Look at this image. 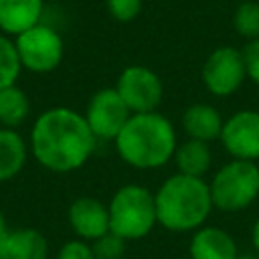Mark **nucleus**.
<instances>
[{"label": "nucleus", "instance_id": "6e6552de", "mask_svg": "<svg viewBox=\"0 0 259 259\" xmlns=\"http://www.w3.org/2000/svg\"><path fill=\"white\" fill-rule=\"evenodd\" d=\"M115 89L132 113L158 111L164 99V83L160 75L146 65L125 67L115 81Z\"/></svg>", "mask_w": 259, "mask_h": 259}, {"label": "nucleus", "instance_id": "2eb2a0df", "mask_svg": "<svg viewBox=\"0 0 259 259\" xmlns=\"http://www.w3.org/2000/svg\"><path fill=\"white\" fill-rule=\"evenodd\" d=\"M42 8V0H0V30L6 36L22 34L40 22Z\"/></svg>", "mask_w": 259, "mask_h": 259}, {"label": "nucleus", "instance_id": "423d86ee", "mask_svg": "<svg viewBox=\"0 0 259 259\" xmlns=\"http://www.w3.org/2000/svg\"><path fill=\"white\" fill-rule=\"evenodd\" d=\"M16 53L22 69L32 73H51L55 71L65 55V45L61 34L49 26L38 22L36 26L24 30L14 38Z\"/></svg>", "mask_w": 259, "mask_h": 259}, {"label": "nucleus", "instance_id": "39448f33", "mask_svg": "<svg viewBox=\"0 0 259 259\" xmlns=\"http://www.w3.org/2000/svg\"><path fill=\"white\" fill-rule=\"evenodd\" d=\"M212 206L221 212H241L259 198V164L231 158L208 180Z\"/></svg>", "mask_w": 259, "mask_h": 259}, {"label": "nucleus", "instance_id": "f257e3e1", "mask_svg": "<svg viewBox=\"0 0 259 259\" xmlns=\"http://www.w3.org/2000/svg\"><path fill=\"white\" fill-rule=\"evenodd\" d=\"M97 142L83 113L59 105L45 109L34 119L28 148L42 168L67 174L89 162Z\"/></svg>", "mask_w": 259, "mask_h": 259}, {"label": "nucleus", "instance_id": "4468645a", "mask_svg": "<svg viewBox=\"0 0 259 259\" xmlns=\"http://www.w3.org/2000/svg\"><path fill=\"white\" fill-rule=\"evenodd\" d=\"M49 241L36 229H12L0 241V259H47Z\"/></svg>", "mask_w": 259, "mask_h": 259}, {"label": "nucleus", "instance_id": "ddd939ff", "mask_svg": "<svg viewBox=\"0 0 259 259\" xmlns=\"http://www.w3.org/2000/svg\"><path fill=\"white\" fill-rule=\"evenodd\" d=\"M223 123H225V117L221 115V111L214 105L204 103V101L188 105L182 111V119H180V125L186 138L208 142V144L221 138Z\"/></svg>", "mask_w": 259, "mask_h": 259}, {"label": "nucleus", "instance_id": "f03ea898", "mask_svg": "<svg viewBox=\"0 0 259 259\" xmlns=\"http://www.w3.org/2000/svg\"><path fill=\"white\" fill-rule=\"evenodd\" d=\"M113 146L119 160L130 168L142 172L158 170L172 162L178 146V132L160 111L132 113L115 136Z\"/></svg>", "mask_w": 259, "mask_h": 259}, {"label": "nucleus", "instance_id": "5701e85b", "mask_svg": "<svg viewBox=\"0 0 259 259\" xmlns=\"http://www.w3.org/2000/svg\"><path fill=\"white\" fill-rule=\"evenodd\" d=\"M57 259H95V255H93V247L89 241L75 237L61 245Z\"/></svg>", "mask_w": 259, "mask_h": 259}, {"label": "nucleus", "instance_id": "6ab92c4d", "mask_svg": "<svg viewBox=\"0 0 259 259\" xmlns=\"http://www.w3.org/2000/svg\"><path fill=\"white\" fill-rule=\"evenodd\" d=\"M22 71L16 45L6 34H0V89L16 85V79Z\"/></svg>", "mask_w": 259, "mask_h": 259}, {"label": "nucleus", "instance_id": "9d476101", "mask_svg": "<svg viewBox=\"0 0 259 259\" xmlns=\"http://www.w3.org/2000/svg\"><path fill=\"white\" fill-rule=\"evenodd\" d=\"M219 142L231 158L259 162V109H239L225 117Z\"/></svg>", "mask_w": 259, "mask_h": 259}, {"label": "nucleus", "instance_id": "412c9836", "mask_svg": "<svg viewBox=\"0 0 259 259\" xmlns=\"http://www.w3.org/2000/svg\"><path fill=\"white\" fill-rule=\"evenodd\" d=\"M91 247H93L95 259H123L125 249H127V241L121 239L119 235L107 231L105 235L95 239L91 243Z\"/></svg>", "mask_w": 259, "mask_h": 259}, {"label": "nucleus", "instance_id": "20e7f679", "mask_svg": "<svg viewBox=\"0 0 259 259\" xmlns=\"http://www.w3.org/2000/svg\"><path fill=\"white\" fill-rule=\"evenodd\" d=\"M107 210H109V231L119 235L127 243L148 237L158 225L154 192L138 182L119 186L111 194L107 202Z\"/></svg>", "mask_w": 259, "mask_h": 259}, {"label": "nucleus", "instance_id": "9b49d317", "mask_svg": "<svg viewBox=\"0 0 259 259\" xmlns=\"http://www.w3.org/2000/svg\"><path fill=\"white\" fill-rule=\"evenodd\" d=\"M67 221L77 239L93 243L109 231V210L107 204L93 196H79L71 202L67 210Z\"/></svg>", "mask_w": 259, "mask_h": 259}, {"label": "nucleus", "instance_id": "a878e982", "mask_svg": "<svg viewBox=\"0 0 259 259\" xmlns=\"http://www.w3.org/2000/svg\"><path fill=\"white\" fill-rule=\"evenodd\" d=\"M10 229H8V223H6V217L2 214V210H0V241L6 237V233H8Z\"/></svg>", "mask_w": 259, "mask_h": 259}, {"label": "nucleus", "instance_id": "b1692460", "mask_svg": "<svg viewBox=\"0 0 259 259\" xmlns=\"http://www.w3.org/2000/svg\"><path fill=\"white\" fill-rule=\"evenodd\" d=\"M243 61L247 79H251L259 87V38L247 40V45L243 47Z\"/></svg>", "mask_w": 259, "mask_h": 259}, {"label": "nucleus", "instance_id": "f3484780", "mask_svg": "<svg viewBox=\"0 0 259 259\" xmlns=\"http://www.w3.org/2000/svg\"><path fill=\"white\" fill-rule=\"evenodd\" d=\"M28 144L12 127H0V182L12 180L24 168Z\"/></svg>", "mask_w": 259, "mask_h": 259}, {"label": "nucleus", "instance_id": "a211bd4d", "mask_svg": "<svg viewBox=\"0 0 259 259\" xmlns=\"http://www.w3.org/2000/svg\"><path fill=\"white\" fill-rule=\"evenodd\" d=\"M28 111H30L28 95L18 85L0 89V123H2V127L16 130L20 123H24V119L28 117Z\"/></svg>", "mask_w": 259, "mask_h": 259}, {"label": "nucleus", "instance_id": "1a4fd4ad", "mask_svg": "<svg viewBox=\"0 0 259 259\" xmlns=\"http://www.w3.org/2000/svg\"><path fill=\"white\" fill-rule=\"evenodd\" d=\"M83 115L97 140L113 142L130 119L132 111L127 109L115 87H103L91 95Z\"/></svg>", "mask_w": 259, "mask_h": 259}, {"label": "nucleus", "instance_id": "393cba45", "mask_svg": "<svg viewBox=\"0 0 259 259\" xmlns=\"http://www.w3.org/2000/svg\"><path fill=\"white\" fill-rule=\"evenodd\" d=\"M251 245H253L255 255L259 257V217L255 219V223H253V227H251Z\"/></svg>", "mask_w": 259, "mask_h": 259}, {"label": "nucleus", "instance_id": "aec40b11", "mask_svg": "<svg viewBox=\"0 0 259 259\" xmlns=\"http://www.w3.org/2000/svg\"><path fill=\"white\" fill-rule=\"evenodd\" d=\"M233 28L239 36L247 40L259 38V2H241L233 14Z\"/></svg>", "mask_w": 259, "mask_h": 259}, {"label": "nucleus", "instance_id": "bb28decb", "mask_svg": "<svg viewBox=\"0 0 259 259\" xmlns=\"http://www.w3.org/2000/svg\"><path fill=\"white\" fill-rule=\"evenodd\" d=\"M237 259H259L257 255H239Z\"/></svg>", "mask_w": 259, "mask_h": 259}, {"label": "nucleus", "instance_id": "4be33fe9", "mask_svg": "<svg viewBox=\"0 0 259 259\" xmlns=\"http://www.w3.org/2000/svg\"><path fill=\"white\" fill-rule=\"evenodd\" d=\"M107 12L119 22H130L142 12V0H107Z\"/></svg>", "mask_w": 259, "mask_h": 259}, {"label": "nucleus", "instance_id": "dca6fc26", "mask_svg": "<svg viewBox=\"0 0 259 259\" xmlns=\"http://www.w3.org/2000/svg\"><path fill=\"white\" fill-rule=\"evenodd\" d=\"M172 162L176 166V172L186 174V176H194V178H204L212 168L210 144L186 138V140L178 142Z\"/></svg>", "mask_w": 259, "mask_h": 259}, {"label": "nucleus", "instance_id": "0eeeda50", "mask_svg": "<svg viewBox=\"0 0 259 259\" xmlns=\"http://www.w3.org/2000/svg\"><path fill=\"white\" fill-rule=\"evenodd\" d=\"M200 79L204 89L214 97H229L247 81L243 51L235 47H217L204 61Z\"/></svg>", "mask_w": 259, "mask_h": 259}, {"label": "nucleus", "instance_id": "7ed1b4c3", "mask_svg": "<svg viewBox=\"0 0 259 259\" xmlns=\"http://www.w3.org/2000/svg\"><path fill=\"white\" fill-rule=\"evenodd\" d=\"M158 225L170 233H192L206 225L214 210L208 180L170 174L154 192Z\"/></svg>", "mask_w": 259, "mask_h": 259}, {"label": "nucleus", "instance_id": "f8f14e48", "mask_svg": "<svg viewBox=\"0 0 259 259\" xmlns=\"http://www.w3.org/2000/svg\"><path fill=\"white\" fill-rule=\"evenodd\" d=\"M239 247L235 237L217 225H202L190 233L188 257L190 259H237Z\"/></svg>", "mask_w": 259, "mask_h": 259}]
</instances>
